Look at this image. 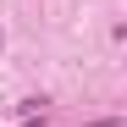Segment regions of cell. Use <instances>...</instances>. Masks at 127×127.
Instances as JSON below:
<instances>
[{
    "mask_svg": "<svg viewBox=\"0 0 127 127\" xmlns=\"http://www.w3.org/2000/svg\"><path fill=\"white\" fill-rule=\"evenodd\" d=\"M39 116H44V99H22L17 105V122H39Z\"/></svg>",
    "mask_w": 127,
    "mask_h": 127,
    "instance_id": "1",
    "label": "cell"
},
{
    "mask_svg": "<svg viewBox=\"0 0 127 127\" xmlns=\"http://www.w3.org/2000/svg\"><path fill=\"white\" fill-rule=\"evenodd\" d=\"M0 44H6V33H0Z\"/></svg>",
    "mask_w": 127,
    "mask_h": 127,
    "instance_id": "2",
    "label": "cell"
}]
</instances>
